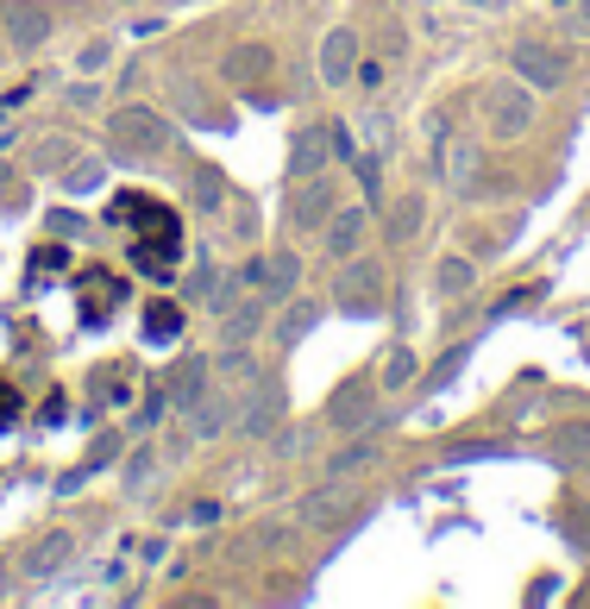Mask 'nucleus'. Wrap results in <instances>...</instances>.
I'll use <instances>...</instances> for the list:
<instances>
[{
	"label": "nucleus",
	"instance_id": "obj_1",
	"mask_svg": "<svg viewBox=\"0 0 590 609\" xmlns=\"http://www.w3.org/2000/svg\"><path fill=\"white\" fill-rule=\"evenodd\" d=\"M177 145V127L157 107H113L107 114V157L113 164H152Z\"/></svg>",
	"mask_w": 590,
	"mask_h": 609
},
{
	"label": "nucleus",
	"instance_id": "obj_2",
	"mask_svg": "<svg viewBox=\"0 0 590 609\" xmlns=\"http://www.w3.org/2000/svg\"><path fill=\"white\" fill-rule=\"evenodd\" d=\"M389 302V277H384V264L377 258H346L339 264V277H334V308L339 314H352V321H377Z\"/></svg>",
	"mask_w": 590,
	"mask_h": 609
},
{
	"label": "nucleus",
	"instance_id": "obj_3",
	"mask_svg": "<svg viewBox=\"0 0 590 609\" xmlns=\"http://www.w3.org/2000/svg\"><path fill=\"white\" fill-rule=\"evenodd\" d=\"M484 120H490V139H503V145H515V139H528L534 132V88L515 76H496L484 88Z\"/></svg>",
	"mask_w": 590,
	"mask_h": 609
},
{
	"label": "nucleus",
	"instance_id": "obj_4",
	"mask_svg": "<svg viewBox=\"0 0 590 609\" xmlns=\"http://www.w3.org/2000/svg\"><path fill=\"white\" fill-rule=\"evenodd\" d=\"M377 396H384V390H377V371H371V378H346L334 396H327V428L334 433H384L389 415L377 408Z\"/></svg>",
	"mask_w": 590,
	"mask_h": 609
},
{
	"label": "nucleus",
	"instance_id": "obj_5",
	"mask_svg": "<svg viewBox=\"0 0 590 609\" xmlns=\"http://www.w3.org/2000/svg\"><path fill=\"white\" fill-rule=\"evenodd\" d=\"M359 483L352 478H327V483H314V490H302L296 497V528H309V534H327V528H346V515L359 509Z\"/></svg>",
	"mask_w": 590,
	"mask_h": 609
},
{
	"label": "nucleus",
	"instance_id": "obj_6",
	"mask_svg": "<svg viewBox=\"0 0 590 609\" xmlns=\"http://www.w3.org/2000/svg\"><path fill=\"white\" fill-rule=\"evenodd\" d=\"M509 70L528 82L534 95H540V88L553 95V88L571 82V51H565V45H546V38H521V45L509 51Z\"/></svg>",
	"mask_w": 590,
	"mask_h": 609
},
{
	"label": "nucleus",
	"instance_id": "obj_7",
	"mask_svg": "<svg viewBox=\"0 0 590 609\" xmlns=\"http://www.w3.org/2000/svg\"><path fill=\"white\" fill-rule=\"evenodd\" d=\"M334 207H339V182L321 170V177H309V182L289 189V227H296V232H321L327 220H334Z\"/></svg>",
	"mask_w": 590,
	"mask_h": 609
},
{
	"label": "nucleus",
	"instance_id": "obj_8",
	"mask_svg": "<svg viewBox=\"0 0 590 609\" xmlns=\"http://www.w3.org/2000/svg\"><path fill=\"white\" fill-rule=\"evenodd\" d=\"M239 283H252L264 302H282L296 283H302V258H296V246H277V252H264V258H252L245 271H239Z\"/></svg>",
	"mask_w": 590,
	"mask_h": 609
},
{
	"label": "nucleus",
	"instance_id": "obj_9",
	"mask_svg": "<svg viewBox=\"0 0 590 609\" xmlns=\"http://www.w3.org/2000/svg\"><path fill=\"white\" fill-rule=\"evenodd\" d=\"M282 428V383L270 371H257V383L245 390V403H239V433L245 440H270Z\"/></svg>",
	"mask_w": 590,
	"mask_h": 609
},
{
	"label": "nucleus",
	"instance_id": "obj_10",
	"mask_svg": "<svg viewBox=\"0 0 590 609\" xmlns=\"http://www.w3.org/2000/svg\"><path fill=\"white\" fill-rule=\"evenodd\" d=\"M0 32H7V51H45V38H51V7H38V0H7L0 7Z\"/></svg>",
	"mask_w": 590,
	"mask_h": 609
},
{
	"label": "nucleus",
	"instance_id": "obj_11",
	"mask_svg": "<svg viewBox=\"0 0 590 609\" xmlns=\"http://www.w3.org/2000/svg\"><path fill=\"white\" fill-rule=\"evenodd\" d=\"M327 164H334V120H314V127H302L296 145H289V182L321 177Z\"/></svg>",
	"mask_w": 590,
	"mask_h": 609
},
{
	"label": "nucleus",
	"instance_id": "obj_12",
	"mask_svg": "<svg viewBox=\"0 0 590 609\" xmlns=\"http://www.w3.org/2000/svg\"><path fill=\"white\" fill-rule=\"evenodd\" d=\"M364 239H371V207H334V220L321 227V246H327V258H334V264L359 258Z\"/></svg>",
	"mask_w": 590,
	"mask_h": 609
},
{
	"label": "nucleus",
	"instance_id": "obj_13",
	"mask_svg": "<svg viewBox=\"0 0 590 609\" xmlns=\"http://www.w3.org/2000/svg\"><path fill=\"white\" fill-rule=\"evenodd\" d=\"M70 553H76V534H70V528H51L45 540H32L26 553H20V578H32V584L57 578V572L70 565Z\"/></svg>",
	"mask_w": 590,
	"mask_h": 609
},
{
	"label": "nucleus",
	"instance_id": "obj_14",
	"mask_svg": "<svg viewBox=\"0 0 590 609\" xmlns=\"http://www.w3.org/2000/svg\"><path fill=\"white\" fill-rule=\"evenodd\" d=\"M207 390H214V358H202V353L177 358V371H170V383H164V396H170V408H177V415H189V408L202 403Z\"/></svg>",
	"mask_w": 590,
	"mask_h": 609
},
{
	"label": "nucleus",
	"instance_id": "obj_15",
	"mask_svg": "<svg viewBox=\"0 0 590 609\" xmlns=\"http://www.w3.org/2000/svg\"><path fill=\"white\" fill-rule=\"evenodd\" d=\"M352 76H359V32L334 26L321 38V88H346Z\"/></svg>",
	"mask_w": 590,
	"mask_h": 609
},
{
	"label": "nucleus",
	"instance_id": "obj_16",
	"mask_svg": "<svg viewBox=\"0 0 590 609\" xmlns=\"http://www.w3.org/2000/svg\"><path fill=\"white\" fill-rule=\"evenodd\" d=\"M440 177H446L453 195H478V177H484V145H478V139H459L453 152L440 145Z\"/></svg>",
	"mask_w": 590,
	"mask_h": 609
},
{
	"label": "nucleus",
	"instance_id": "obj_17",
	"mask_svg": "<svg viewBox=\"0 0 590 609\" xmlns=\"http://www.w3.org/2000/svg\"><path fill=\"white\" fill-rule=\"evenodd\" d=\"M546 458L559 471H590V421H559L546 428Z\"/></svg>",
	"mask_w": 590,
	"mask_h": 609
},
{
	"label": "nucleus",
	"instance_id": "obj_18",
	"mask_svg": "<svg viewBox=\"0 0 590 609\" xmlns=\"http://www.w3.org/2000/svg\"><path fill=\"white\" fill-rule=\"evenodd\" d=\"M264 308H270V302H264L257 289L245 296V302L232 296V302L220 308V346H252V339H257V327H264Z\"/></svg>",
	"mask_w": 590,
	"mask_h": 609
},
{
	"label": "nucleus",
	"instance_id": "obj_19",
	"mask_svg": "<svg viewBox=\"0 0 590 609\" xmlns=\"http://www.w3.org/2000/svg\"><path fill=\"white\" fill-rule=\"evenodd\" d=\"M371 465H384V433H346V446L327 458V478H359Z\"/></svg>",
	"mask_w": 590,
	"mask_h": 609
},
{
	"label": "nucleus",
	"instance_id": "obj_20",
	"mask_svg": "<svg viewBox=\"0 0 590 609\" xmlns=\"http://www.w3.org/2000/svg\"><path fill=\"white\" fill-rule=\"evenodd\" d=\"M270 70H277V51H270L264 38H252V45H232L227 63H220V76H227V82H264Z\"/></svg>",
	"mask_w": 590,
	"mask_h": 609
},
{
	"label": "nucleus",
	"instance_id": "obj_21",
	"mask_svg": "<svg viewBox=\"0 0 590 609\" xmlns=\"http://www.w3.org/2000/svg\"><path fill=\"white\" fill-rule=\"evenodd\" d=\"M232 421H239V403H232V396H214V390L189 408V433H195V440H220Z\"/></svg>",
	"mask_w": 590,
	"mask_h": 609
},
{
	"label": "nucleus",
	"instance_id": "obj_22",
	"mask_svg": "<svg viewBox=\"0 0 590 609\" xmlns=\"http://www.w3.org/2000/svg\"><path fill=\"white\" fill-rule=\"evenodd\" d=\"M471 289H478V264H471V258H440L434 264V296L440 302H465V296H471Z\"/></svg>",
	"mask_w": 590,
	"mask_h": 609
},
{
	"label": "nucleus",
	"instance_id": "obj_23",
	"mask_svg": "<svg viewBox=\"0 0 590 609\" xmlns=\"http://www.w3.org/2000/svg\"><path fill=\"white\" fill-rule=\"evenodd\" d=\"M189 207H195V214H220V207H227V177H220L214 164H195V170H189Z\"/></svg>",
	"mask_w": 590,
	"mask_h": 609
},
{
	"label": "nucleus",
	"instance_id": "obj_24",
	"mask_svg": "<svg viewBox=\"0 0 590 609\" xmlns=\"http://www.w3.org/2000/svg\"><path fill=\"white\" fill-rule=\"evenodd\" d=\"M414 378H421V358H414L409 346H389L384 365H377V390L396 396V390H414Z\"/></svg>",
	"mask_w": 590,
	"mask_h": 609
},
{
	"label": "nucleus",
	"instance_id": "obj_25",
	"mask_svg": "<svg viewBox=\"0 0 590 609\" xmlns=\"http://www.w3.org/2000/svg\"><path fill=\"white\" fill-rule=\"evenodd\" d=\"M421 220H428V202H421V195H402V202L389 207L384 239H389V246H409L414 232H421Z\"/></svg>",
	"mask_w": 590,
	"mask_h": 609
},
{
	"label": "nucleus",
	"instance_id": "obj_26",
	"mask_svg": "<svg viewBox=\"0 0 590 609\" xmlns=\"http://www.w3.org/2000/svg\"><path fill=\"white\" fill-rule=\"evenodd\" d=\"M465 365H471V339H459L453 353H440V358H434V371L421 378V396H440V390H453V383H459V371H465Z\"/></svg>",
	"mask_w": 590,
	"mask_h": 609
},
{
	"label": "nucleus",
	"instance_id": "obj_27",
	"mask_svg": "<svg viewBox=\"0 0 590 609\" xmlns=\"http://www.w3.org/2000/svg\"><path fill=\"white\" fill-rule=\"evenodd\" d=\"M314 327H321V302H289L282 308V321H277V339L282 346H302Z\"/></svg>",
	"mask_w": 590,
	"mask_h": 609
},
{
	"label": "nucleus",
	"instance_id": "obj_28",
	"mask_svg": "<svg viewBox=\"0 0 590 609\" xmlns=\"http://www.w3.org/2000/svg\"><path fill=\"white\" fill-rule=\"evenodd\" d=\"M214 378L245 383V390H252V383H257V358H252V346H220V353H214Z\"/></svg>",
	"mask_w": 590,
	"mask_h": 609
},
{
	"label": "nucleus",
	"instance_id": "obj_29",
	"mask_svg": "<svg viewBox=\"0 0 590 609\" xmlns=\"http://www.w3.org/2000/svg\"><path fill=\"white\" fill-rule=\"evenodd\" d=\"M484 458H515V446L509 440H459L440 453V465H484Z\"/></svg>",
	"mask_w": 590,
	"mask_h": 609
},
{
	"label": "nucleus",
	"instance_id": "obj_30",
	"mask_svg": "<svg viewBox=\"0 0 590 609\" xmlns=\"http://www.w3.org/2000/svg\"><path fill=\"white\" fill-rule=\"evenodd\" d=\"M101 182H107L101 157H88V152L70 157V170H63V189H70V195H88V189H101Z\"/></svg>",
	"mask_w": 590,
	"mask_h": 609
},
{
	"label": "nucleus",
	"instance_id": "obj_31",
	"mask_svg": "<svg viewBox=\"0 0 590 609\" xmlns=\"http://www.w3.org/2000/svg\"><path fill=\"white\" fill-rule=\"evenodd\" d=\"M70 157H76L70 139H38V145H32V170H38V177H57V170H70Z\"/></svg>",
	"mask_w": 590,
	"mask_h": 609
},
{
	"label": "nucleus",
	"instance_id": "obj_32",
	"mask_svg": "<svg viewBox=\"0 0 590 609\" xmlns=\"http://www.w3.org/2000/svg\"><path fill=\"white\" fill-rule=\"evenodd\" d=\"M177 333H182V308L177 302H152V308H145V339L164 346V339H177Z\"/></svg>",
	"mask_w": 590,
	"mask_h": 609
},
{
	"label": "nucleus",
	"instance_id": "obj_33",
	"mask_svg": "<svg viewBox=\"0 0 590 609\" xmlns=\"http://www.w3.org/2000/svg\"><path fill=\"white\" fill-rule=\"evenodd\" d=\"M152 471H157V453H152V446H139V453H127V471H120V483H127V497H139V490L152 483Z\"/></svg>",
	"mask_w": 590,
	"mask_h": 609
},
{
	"label": "nucleus",
	"instance_id": "obj_34",
	"mask_svg": "<svg viewBox=\"0 0 590 609\" xmlns=\"http://www.w3.org/2000/svg\"><path fill=\"white\" fill-rule=\"evenodd\" d=\"M559 528H565V540H571L578 553H590V509H565Z\"/></svg>",
	"mask_w": 590,
	"mask_h": 609
},
{
	"label": "nucleus",
	"instance_id": "obj_35",
	"mask_svg": "<svg viewBox=\"0 0 590 609\" xmlns=\"http://www.w3.org/2000/svg\"><path fill=\"white\" fill-rule=\"evenodd\" d=\"M214 289H220V271H214V258H195V277H189V296H195V302H207V296H214Z\"/></svg>",
	"mask_w": 590,
	"mask_h": 609
},
{
	"label": "nucleus",
	"instance_id": "obj_36",
	"mask_svg": "<svg viewBox=\"0 0 590 609\" xmlns=\"http://www.w3.org/2000/svg\"><path fill=\"white\" fill-rule=\"evenodd\" d=\"M0 207H7V214H20V207H26V189L13 182V170H7V164H0Z\"/></svg>",
	"mask_w": 590,
	"mask_h": 609
},
{
	"label": "nucleus",
	"instance_id": "obj_37",
	"mask_svg": "<svg viewBox=\"0 0 590 609\" xmlns=\"http://www.w3.org/2000/svg\"><path fill=\"white\" fill-rule=\"evenodd\" d=\"M45 232L51 239H82V220L76 214H45Z\"/></svg>",
	"mask_w": 590,
	"mask_h": 609
},
{
	"label": "nucleus",
	"instance_id": "obj_38",
	"mask_svg": "<svg viewBox=\"0 0 590 609\" xmlns=\"http://www.w3.org/2000/svg\"><path fill=\"white\" fill-rule=\"evenodd\" d=\"M13 421H20V390H13V383H0V433L13 428Z\"/></svg>",
	"mask_w": 590,
	"mask_h": 609
},
{
	"label": "nucleus",
	"instance_id": "obj_39",
	"mask_svg": "<svg viewBox=\"0 0 590 609\" xmlns=\"http://www.w3.org/2000/svg\"><path fill=\"white\" fill-rule=\"evenodd\" d=\"M107 57H113V45H101V38H95V45H88V51H82V70H101Z\"/></svg>",
	"mask_w": 590,
	"mask_h": 609
},
{
	"label": "nucleus",
	"instance_id": "obj_40",
	"mask_svg": "<svg viewBox=\"0 0 590 609\" xmlns=\"http://www.w3.org/2000/svg\"><path fill=\"white\" fill-rule=\"evenodd\" d=\"M113 453H120V440H113V433H101V440H95V453H88V465H107Z\"/></svg>",
	"mask_w": 590,
	"mask_h": 609
},
{
	"label": "nucleus",
	"instance_id": "obj_41",
	"mask_svg": "<svg viewBox=\"0 0 590 609\" xmlns=\"http://www.w3.org/2000/svg\"><path fill=\"white\" fill-rule=\"evenodd\" d=\"M565 26H571V32H585V38H590V0H578V7H571V20H565Z\"/></svg>",
	"mask_w": 590,
	"mask_h": 609
},
{
	"label": "nucleus",
	"instance_id": "obj_42",
	"mask_svg": "<svg viewBox=\"0 0 590 609\" xmlns=\"http://www.w3.org/2000/svg\"><path fill=\"white\" fill-rule=\"evenodd\" d=\"M0 57H7V32H0Z\"/></svg>",
	"mask_w": 590,
	"mask_h": 609
}]
</instances>
